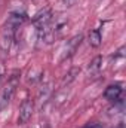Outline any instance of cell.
I'll return each mask as SVG.
<instances>
[{
  "instance_id": "obj_13",
  "label": "cell",
  "mask_w": 126,
  "mask_h": 128,
  "mask_svg": "<svg viewBox=\"0 0 126 128\" xmlns=\"http://www.w3.org/2000/svg\"><path fill=\"white\" fill-rule=\"evenodd\" d=\"M3 74H4V68H3V67H0V78H1Z\"/></svg>"
},
{
  "instance_id": "obj_12",
  "label": "cell",
  "mask_w": 126,
  "mask_h": 128,
  "mask_svg": "<svg viewBox=\"0 0 126 128\" xmlns=\"http://www.w3.org/2000/svg\"><path fill=\"white\" fill-rule=\"evenodd\" d=\"M63 3L67 6V8H70V6H73V4L76 3V0H63Z\"/></svg>"
},
{
  "instance_id": "obj_15",
  "label": "cell",
  "mask_w": 126,
  "mask_h": 128,
  "mask_svg": "<svg viewBox=\"0 0 126 128\" xmlns=\"http://www.w3.org/2000/svg\"><path fill=\"white\" fill-rule=\"evenodd\" d=\"M33 128H39V127H33Z\"/></svg>"
},
{
  "instance_id": "obj_11",
  "label": "cell",
  "mask_w": 126,
  "mask_h": 128,
  "mask_svg": "<svg viewBox=\"0 0 126 128\" xmlns=\"http://www.w3.org/2000/svg\"><path fill=\"white\" fill-rule=\"evenodd\" d=\"M125 51H126L125 46H120V48H119V49L116 51L114 57H116V58H123V57H125Z\"/></svg>"
},
{
  "instance_id": "obj_4",
  "label": "cell",
  "mask_w": 126,
  "mask_h": 128,
  "mask_svg": "<svg viewBox=\"0 0 126 128\" xmlns=\"http://www.w3.org/2000/svg\"><path fill=\"white\" fill-rule=\"evenodd\" d=\"M16 86H18V73L15 72L9 79H7V85H6V88L3 90V94H1V101L6 104L12 96H13V92L16 91Z\"/></svg>"
},
{
  "instance_id": "obj_7",
  "label": "cell",
  "mask_w": 126,
  "mask_h": 128,
  "mask_svg": "<svg viewBox=\"0 0 126 128\" xmlns=\"http://www.w3.org/2000/svg\"><path fill=\"white\" fill-rule=\"evenodd\" d=\"M13 33L15 32H10V30H4V33L0 36V52L1 54H7L9 49H10V45H12V40H13Z\"/></svg>"
},
{
  "instance_id": "obj_2",
  "label": "cell",
  "mask_w": 126,
  "mask_h": 128,
  "mask_svg": "<svg viewBox=\"0 0 126 128\" xmlns=\"http://www.w3.org/2000/svg\"><path fill=\"white\" fill-rule=\"evenodd\" d=\"M51 21H52V12H51V9H43V10L37 12L34 15V18H33V24H34V27L37 30H42V28L48 27L51 24Z\"/></svg>"
},
{
  "instance_id": "obj_5",
  "label": "cell",
  "mask_w": 126,
  "mask_h": 128,
  "mask_svg": "<svg viewBox=\"0 0 126 128\" xmlns=\"http://www.w3.org/2000/svg\"><path fill=\"white\" fill-rule=\"evenodd\" d=\"M27 20V15L24 12H12L7 18V24H6V28L10 30V32H15L19 26L24 24V21Z\"/></svg>"
},
{
  "instance_id": "obj_8",
  "label": "cell",
  "mask_w": 126,
  "mask_h": 128,
  "mask_svg": "<svg viewBox=\"0 0 126 128\" xmlns=\"http://www.w3.org/2000/svg\"><path fill=\"white\" fill-rule=\"evenodd\" d=\"M79 73H80V68H79V67H73V68H71L65 76H64V79H63V82H61V85H60V86H61V88L68 86V85H70V84L77 78V76H79Z\"/></svg>"
},
{
  "instance_id": "obj_6",
  "label": "cell",
  "mask_w": 126,
  "mask_h": 128,
  "mask_svg": "<svg viewBox=\"0 0 126 128\" xmlns=\"http://www.w3.org/2000/svg\"><path fill=\"white\" fill-rule=\"evenodd\" d=\"M122 92H123L122 84H114V85L107 86V90L104 91V97L108 101H117L122 97Z\"/></svg>"
},
{
  "instance_id": "obj_3",
  "label": "cell",
  "mask_w": 126,
  "mask_h": 128,
  "mask_svg": "<svg viewBox=\"0 0 126 128\" xmlns=\"http://www.w3.org/2000/svg\"><path fill=\"white\" fill-rule=\"evenodd\" d=\"M82 40H83V36H82V34H77V36L71 37V39L67 42L65 49H64V54H63V58H61L63 61L64 60H67V58H70V57H73V55L76 54V51L79 49Z\"/></svg>"
},
{
  "instance_id": "obj_14",
  "label": "cell",
  "mask_w": 126,
  "mask_h": 128,
  "mask_svg": "<svg viewBox=\"0 0 126 128\" xmlns=\"http://www.w3.org/2000/svg\"><path fill=\"white\" fill-rule=\"evenodd\" d=\"M119 128H123V125H120V127H119Z\"/></svg>"
},
{
  "instance_id": "obj_1",
  "label": "cell",
  "mask_w": 126,
  "mask_h": 128,
  "mask_svg": "<svg viewBox=\"0 0 126 128\" xmlns=\"http://www.w3.org/2000/svg\"><path fill=\"white\" fill-rule=\"evenodd\" d=\"M34 103L31 98H25L19 106V115H18V124H27L33 116Z\"/></svg>"
},
{
  "instance_id": "obj_10",
  "label": "cell",
  "mask_w": 126,
  "mask_h": 128,
  "mask_svg": "<svg viewBox=\"0 0 126 128\" xmlns=\"http://www.w3.org/2000/svg\"><path fill=\"white\" fill-rule=\"evenodd\" d=\"M101 64H102V57H95L94 60L89 63V72L91 73H98L99 68H101Z\"/></svg>"
},
{
  "instance_id": "obj_9",
  "label": "cell",
  "mask_w": 126,
  "mask_h": 128,
  "mask_svg": "<svg viewBox=\"0 0 126 128\" xmlns=\"http://www.w3.org/2000/svg\"><path fill=\"white\" fill-rule=\"evenodd\" d=\"M101 40H102V37H101V33L99 30H91L89 34H88V42H89V45L92 46V48H98L99 45H101Z\"/></svg>"
}]
</instances>
